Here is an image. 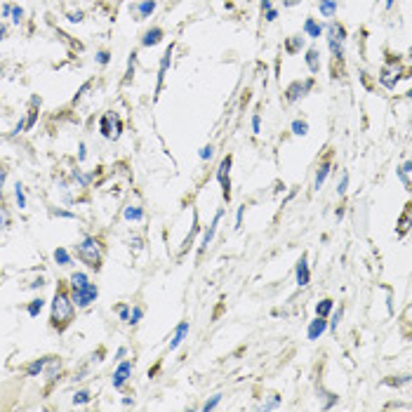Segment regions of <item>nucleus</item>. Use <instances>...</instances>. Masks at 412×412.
I'll use <instances>...</instances> for the list:
<instances>
[{"label":"nucleus","mask_w":412,"mask_h":412,"mask_svg":"<svg viewBox=\"0 0 412 412\" xmlns=\"http://www.w3.org/2000/svg\"><path fill=\"white\" fill-rule=\"evenodd\" d=\"M198 231H201V226H198V214L193 212V229H191V233L186 236V240H184V250L193 245V238H196V233H198Z\"/></svg>","instance_id":"obj_28"},{"label":"nucleus","mask_w":412,"mask_h":412,"mask_svg":"<svg viewBox=\"0 0 412 412\" xmlns=\"http://www.w3.org/2000/svg\"><path fill=\"white\" fill-rule=\"evenodd\" d=\"M75 252L80 257V262L87 264L90 269H99L102 266V245L97 240L95 236H85L83 240L78 243Z\"/></svg>","instance_id":"obj_2"},{"label":"nucleus","mask_w":412,"mask_h":412,"mask_svg":"<svg viewBox=\"0 0 412 412\" xmlns=\"http://www.w3.org/2000/svg\"><path fill=\"white\" fill-rule=\"evenodd\" d=\"M132 370H135V365H132V360H120L118 363V368H116V372H113V389H123L127 384V379L132 377Z\"/></svg>","instance_id":"obj_5"},{"label":"nucleus","mask_w":412,"mask_h":412,"mask_svg":"<svg viewBox=\"0 0 412 412\" xmlns=\"http://www.w3.org/2000/svg\"><path fill=\"white\" fill-rule=\"evenodd\" d=\"M99 127H102V135H104L106 139H111V137H113V127H111V113L102 118V123H99Z\"/></svg>","instance_id":"obj_31"},{"label":"nucleus","mask_w":412,"mask_h":412,"mask_svg":"<svg viewBox=\"0 0 412 412\" xmlns=\"http://www.w3.org/2000/svg\"><path fill=\"white\" fill-rule=\"evenodd\" d=\"M224 217V210H219L217 214H214V219H212V224L205 229V233H203V240H201V247H198V252H205V247L212 243V238H214V233H217V226H219V222H222Z\"/></svg>","instance_id":"obj_7"},{"label":"nucleus","mask_w":412,"mask_h":412,"mask_svg":"<svg viewBox=\"0 0 412 412\" xmlns=\"http://www.w3.org/2000/svg\"><path fill=\"white\" fill-rule=\"evenodd\" d=\"M75 316V304H73V297L69 295L66 285H59L57 292H54V299H52V313H50V323L52 328H57L59 332L69 328V323L73 320Z\"/></svg>","instance_id":"obj_1"},{"label":"nucleus","mask_w":412,"mask_h":412,"mask_svg":"<svg viewBox=\"0 0 412 412\" xmlns=\"http://www.w3.org/2000/svg\"><path fill=\"white\" fill-rule=\"evenodd\" d=\"M304 33H307L309 38H320V33H323V24H318L316 19H311V17H309V19L304 21Z\"/></svg>","instance_id":"obj_18"},{"label":"nucleus","mask_w":412,"mask_h":412,"mask_svg":"<svg viewBox=\"0 0 412 412\" xmlns=\"http://www.w3.org/2000/svg\"><path fill=\"white\" fill-rule=\"evenodd\" d=\"M307 66H309V71L311 73H318L320 71V52H318L316 47H311V50H307Z\"/></svg>","instance_id":"obj_14"},{"label":"nucleus","mask_w":412,"mask_h":412,"mask_svg":"<svg viewBox=\"0 0 412 412\" xmlns=\"http://www.w3.org/2000/svg\"><path fill=\"white\" fill-rule=\"evenodd\" d=\"M95 59L99 66H106V64L111 62V52H108V50H99V52L95 54Z\"/></svg>","instance_id":"obj_34"},{"label":"nucleus","mask_w":412,"mask_h":412,"mask_svg":"<svg viewBox=\"0 0 412 412\" xmlns=\"http://www.w3.org/2000/svg\"><path fill=\"white\" fill-rule=\"evenodd\" d=\"M172 62V47H170L168 52L163 54V59H160V71H158V87H156V92H160V87H163V80H165V73H168V66Z\"/></svg>","instance_id":"obj_16"},{"label":"nucleus","mask_w":412,"mask_h":412,"mask_svg":"<svg viewBox=\"0 0 412 412\" xmlns=\"http://www.w3.org/2000/svg\"><path fill=\"white\" fill-rule=\"evenodd\" d=\"M243 214H245V205L243 207H238V214H236V229L243 226Z\"/></svg>","instance_id":"obj_48"},{"label":"nucleus","mask_w":412,"mask_h":412,"mask_svg":"<svg viewBox=\"0 0 412 412\" xmlns=\"http://www.w3.org/2000/svg\"><path fill=\"white\" fill-rule=\"evenodd\" d=\"M297 2H302V0H283V5H285V7H295Z\"/></svg>","instance_id":"obj_56"},{"label":"nucleus","mask_w":412,"mask_h":412,"mask_svg":"<svg viewBox=\"0 0 412 412\" xmlns=\"http://www.w3.org/2000/svg\"><path fill=\"white\" fill-rule=\"evenodd\" d=\"M198 156H201V158H203V160H210V158H212V156H214V148H212V146H210V144H207V146H203V148H201V151H198Z\"/></svg>","instance_id":"obj_40"},{"label":"nucleus","mask_w":412,"mask_h":412,"mask_svg":"<svg viewBox=\"0 0 412 412\" xmlns=\"http://www.w3.org/2000/svg\"><path fill=\"white\" fill-rule=\"evenodd\" d=\"M408 219H410V210L403 212V217H401V233L408 231Z\"/></svg>","instance_id":"obj_44"},{"label":"nucleus","mask_w":412,"mask_h":412,"mask_svg":"<svg viewBox=\"0 0 412 412\" xmlns=\"http://www.w3.org/2000/svg\"><path fill=\"white\" fill-rule=\"evenodd\" d=\"M292 132H295L297 137H304V135H309V123L307 120H299V118H297V120H292Z\"/></svg>","instance_id":"obj_26"},{"label":"nucleus","mask_w":412,"mask_h":412,"mask_svg":"<svg viewBox=\"0 0 412 412\" xmlns=\"http://www.w3.org/2000/svg\"><path fill=\"white\" fill-rule=\"evenodd\" d=\"M24 130H26V118H21L19 123H17V125H14V130H12V135H21V132H24Z\"/></svg>","instance_id":"obj_46"},{"label":"nucleus","mask_w":412,"mask_h":412,"mask_svg":"<svg viewBox=\"0 0 412 412\" xmlns=\"http://www.w3.org/2000/svg\"><path fill=\"white\" fill-rule=\"evenodd\" d=\"M163 38H165V31H163L160 26H153V29H148V31L141 35V45H144V47H153V45H158Z\"/></svg>","instance_id":"obj_10"},{"label":"nucleus","mask_w":412,"mask_h":412,"mask_svg":"<svg viewBox=\"0 0 412 412\" xmlns=\"http://www.w3.org/2000/svg\"><path fill=\"white\" fill-rule=\"evenodd\" d=\"M325 330H328V320L323 316H316L311 323H309V330H307V335H309V339L311 342H316V339H320L323 335H325Z\"/></svg>","instance_id":"obj_9"},{"label":"nucleus","mask_w":412,"mask_h":412,"mask_svg":"<svg viewBox=\"0 0 412 412\" xmlns=\"http://www.w3.org/2000/svg\"><path fill=\"white\" fill-rule=\"evenodd\" d=\"M123 405H125V408H130V405H135V401H132V398H127V396H125V398H123Z\"/></svg>","instance_id":"obj_59"},{"label":"nucleus","mask_w":412,"mask_h":412,"mask_svg":"<svg viewBox=\"0 0 412 412\" xmlns=\"http://www.w3.org/2000/svg\"><path fill=\"white\" fill-rule=\"evenodd\" d=\"M90 398H92V393L90 391H75V396H73V405H85V403H90Z\"/></svg>","instance_id":"obj_32"},{"label":"nucleus","mask_w":412,"mask_h":412,"mask_svg":"<svg viewBox=\"0 0 412 412\" xmlns=\"http://www.w3.org/2000/svg\"><path fill=\"white\" fill-rule=\"evenodd\" d=\"M259 130H262V120H259V116L254 113L252 116V132L254 135H259Z\"/></svg>","instance_id":"obj_47"},{"label":"nucleus","mask_w":412,"mask_h":412,"mask_svg":"<svg viewBox=\"0 0 412 412\" xmlns=\"http://www.w3.org/2000/svg\"><path fill=\"white\" fill-rule=\"evenodd\" d=\"M278 403H280V396H274V398H271V401H269V403L264 405V410H269V408H275Z\"/></svg>","instance_id":"obj_51"},{"label":"nucleus","mask_w":412,"mask_h":412,"mask_svg":"<svg viewBox=\"0 0 412 412\" xmlns=\"http://www.w3.org/2000/svg\"><path fill=\"white\" fill-rule=\"evenodd\" d=\"M52 217H64V219H73L75 214L69 210H52Z\"/></svg>","instance_id":"obj_42"},{"label":"nucleus","mask_w":412,"mask_h":412,"mask_svg":"<svg viewBox=\"0 0 412 412\" xmlns=\"http://www.w3.org/2000/svg\"><path fill=\"white\" fill-rule=\"evenodd\" d=\"M302 45H304V38H302V35H292V38L287 40V45H285V52L287 54L299 52V50H302Z\"/></svg>","instance_id":"obj_24"},{"label":"nucleus","mask_w":412,"mask_h":412,"mask_svg":"<svg viewBox=\"0 0 412 412\" xmlns=\"http://www.w3.org/2000/svg\"><path fill=\"white\" fill-rule=\"evenodd\" d=\"M87 283H90V278H87V274H83V271H75V274H71V278H69L71 290H80V287H85Z\"/></svg>","instance_id":"obj_20"},{"label":"nucleus","mask_w":412,"mask_h":412,"mask_svg":"<svg viewBox=\"0 0 412 412\" xmlns=\"http://www.w3.org/2000/svg\"><path fill=\"white\" fill-rule=\"evenodd\" d=\"M342 316H344V309L339 307L337 311L332 313V320L328 323V330H335V328H337V325H339V320H342Z\"/></svg>","instance_id":"obj_37"},{"label":"nucleus","mask_w":412,"mask_h":412,"mask_svg":"<svg viewBox=\"0 0 412 412\" xmlns=\"http://www.w3.org/2000/svg\"><path fill=\"white\" fill-rule=\"evenodd\" d=\"M42 285H45V280H42V278H35V280H33L29 287H42Z\"/></svg>","instance_id":"obj_55"},{"label":"nucleus","mask_w":412,"mask_h":412,"mask_svg":"<svg viewBox=\"0 0 412 412\" xmlns=\"http://www.w3.org/2000/svg\"><path fill=\"white\" fill-rule=\"evenodd\" d=\"M231 165H233V158L231 156H226V158H222L219 170H217V181H219V186H222V196H224V201L226 203L231 201V179H229Z\"/></svg>","instance_id":"obj_3"},{"label":"nucleus","mask_w":412,"mask_h":412,"mask_svg":"<svg viewBox=\"0 0 412 412\" xmlns=\"http://www.w3.org/2000/svg\"><path fill=\"white\" fill-rule=\"evenodd\" d=\"M45 363H47V358H38V360H33V363H29L26 365V375L29 377H40L42 370H45Z\"/></svg>","instance_id":"obj_21"},{"label":"nucleus","mask_w":412,"mask_h":412,"mask_svg":"<svg viewBox=\"0 0 412 412\" xmlns=\"http://www.w3.org/2000/svg\"><path fill=\"white\" fill-rule=\"evenodd\" d=\"M7 222H10V219H7V212H5V207L0 205V231L7 226Z\"/></svg>","instance_id":"obj_45"},{"label":"nucleus","mask_w":412,"mask_h":412,"mask_svg":"<svg viewBox=\"0 0 412 412\" xmlns=\"http://www.w3.org/2000/svg\"><path fill=\"white\" fill-rule=\"evenodd\" d=\"M295 275H297V285H299V287H307L309 283H311V271H309L307 254H302V257H299L297 269H295Z\"/></svg>","instance_id":"obj_8"},{"label":"nucleus","mask_w":412,"mask_h":412,"mask_svg":"<svg viewBox=\"0 0 412 412\" xmlns=\"http://www.w3.org/2000/svg\"><path fill=\"white\" fill-rule=\"evenodd\" d=\"M219 401H222V393H214V396H212L210 401H207L205 405H203V410H205V412H207V410H214V408L219 405Z\"/></svg>","instance_id":"obj_38"},{"label":"nucleus","mask_w":412,"mask_h":412,"mask_svg":"<svg viewBox=\"0 0 412 412\" xmlns=\"http://www.w3.org/2000/svg\"><path fill=\"white\" fill-rule=\"evenodd\" d=\"M328 45H330V52H332L335 59H342V57H344V42L330 40V38H328Z\"/></svg>","instance_id":"obj_30"},{"label":"nucleus","mask_w":412,"mask_h":412,"mask_svg":"<svg viewBox=\"0 0 412 412\" xmlns=\"http://www.w3.org/2000/svg\"><path fill=\"white\" fill-rule=\"evenodd\" d=\"M264 19L266 21H275V19H278V10H274V7H271V10H266Z\"/></svg>","instance_id":"obj_50"},{"label":"nucleus","mask_w":412,"mask_h":412,"mask_svg":"<svg viewBox=\"0 0 412 412\" xmlns=\"http://www.w3.org/2000/svg\"><path fill=\"white\" fill-rule=\"evenodd\" d=\"M14 201H17V207H19V210L26 207V193H24V186H21L19 181H17V186H14Z\"/></svg>","instance_id":"obj_27"},{"label":"nucleus","mask_w":412,"mask_h":412,"mask_svg":"<svg viewBox=\"0 0 412 412\" xmlns=\"http://www.w3.org/2000/svg\"><path fill=\"white\" fill-rule=\"evenodd\" d=\"M123 217H125L127 222H141V219H144V210H141L139 205H127L125 212H123Z\"/></svg>","instance_id":"obj_19"},{"label":"nucleus","mask_w":412,"mask_h":412,"mask_svg":"<svg viewBox=\"0 0 412 412\" xmlns=\"http://www.w3.org/2000/svg\"><path fill=\"white\" fill-rule=\"evenodd\" d=\"M12 24H21L24 21V10H21L19 5H12Z\"/></svg>","instance_id":"obj_36"},{"label":"nucleus","mask_w":412,"mask_h":412,"mask_svg":"<svg viewBox=\"0 0 412 412\" xmlns=\"http://www.w3.org/2000/svg\"><path fill=\"white\" fill-rule=\"evenodd\" d=\"M85 156H87V151H85V144H80V146H78V158L85 160Z\"/></svg>","instance_id":"obj_53"},{"label":"nucleus","mask_w":412,"mask_h":412,"mask_svg":"<svg viewBox=\"0 0 412 412\" xmlns=\"http://www.w3.org/2000/svg\"><path fill=\"white\" fill-rule=\"evenodd\" d=\"M135 10H137L139 19H148V17L156 12V0H141Z\"/></svg>","instance_id":"obj_17"},{"label":"nucleus","mask_w":412,"mask_h":412,"mask_svg":"<svg viewBox=\"0 0 412 412\" xmlns=\"http://www.w3.org/2000/svg\"><path fill=\"white\" fill-rule=\"evenodd\" d=\"M5 179H7V170L0 168V196H2V189H5Z\"/></svg>","instance_id":"obj_49"},{"label":"nucleus","mask_w":412,"mask_h":412,"mask_svg":"<svg viewBox=\"0 0 412 412\" xmlns=\"http://www.w3.org/2000/svg\"><path fill=\"white\" fill-rule=\"evenodd\" d=\"M332 309H335V302H332V299H323V302L316 304V316L328 318L330 313H332Z\"/></svg>","instance_id":"obj_22"},{"label":"nucleus","mask_w":412,"mask_h":412,"mask_svg":"<svg viewBox=\"0 0 412 412\" xmlns=\"http://www.w3.org/2000/svg\"><path fill=\"white\" fill-rule=\"evenodd\" d=\"M318 10H320V17L332 19L337 14V0H318Z\"/></svg>","instance_id":"obj_13"},{"label":"nucleus","mask_w":412,"mask_h":412,"mask_svg":"<svg viewBox=\"0 0 412 412\" xmlns=\"http://www.w3.org/2000/svg\"><path fill=\"white\" fill-rule=\"evenodd\" d=\"M141 316H144V309H141V307H132V309H130V320H127V323H132V325H135V323L141 320Z\"/></svg>","instance_id":"obj_33"},{"label":"nucleus","mask_w":412,"mask_h":412,"mask_svg":"<svg viewBox=\"0 0 412 412\" xmlns=\"http://www.w3.org/2000/svg\"><path fill=\"white\" fill-rule=\"evenodd\" d=\"M42 307H45V299L42 297H38V299H33V302H29V307H26V313L31 318H35L38 313L42 311Z\"/></svg>","instance_id":"obj_25"},{"label":"nucleus","mask_w":412,"mask_h":412,"mask_svg":"<svg viewBox=\"0 0 412 412\" xmlns=\"http://www.w3.org/2000/svg\"><path fill=\"white\" fill-rule=\"evenodd\" d=\"M5 33H7V29H5V24H0V40H5Z\"/></svg>","instance_id":"obj_58"},{"label":"nucleus","mask_w":412,"mask_h":412,"mask_svg":"<svg viewBox=\"0 0 412 412\" xmlns=\"http://www.w3.org/2000/svg\"><path fill=\"white\" fill-rule=\"evenodd\" d=\"M271 5H274V0H262V10H271Z\"/></svg>","instance_id":"obj_54"},{"label":"nucleus","mask_w":412,"mask_h":412,"mask_svg":"<svg viewBox=\"0 0 412 412\" xmlns=\"http://www.w3.org/2000/svg\"><path fill=\"white\" fill-rule=\"evenodd\" d=\"M66 17H69L71 24H80V21H83V12H69Z\"/></svg>","instance_id":"obj_43"},{"label":"nucleus","mask_w":412,"mask_h":412,"mask_svg":"<svg viewBox=\"0 0 412 412\" xmlns=\"http://www.w3.org/2000/svg\"><path fill=\"white\" fill-rule=\"evenodd\" d=\"M12 14V5H5V7H2V17H10Z\"/></svg>","instance_id":"obj_57"},{"label":"nucleus","mask_w":412,"mask_h":412,"mask_svg":"<svg viewBox=\"0 0 412 412\" xmlns=\"http://www.w3.org/2000/svg\"><path fill=\"white\" fill-rule=\"evenodd\" d=\"M127 356V346H120V349L116 351V360H123Z\"/></svg>","instance_id":"obj_52"},{"label":"nucleus","mask_w":412,"mask_h":412,"mask_svg":"<svg viewBox=\"0 0 412 412\" xmlns=\"http://www.w3.org/2000/svg\"><path fill=\"white\" fill-rule=\"evenodd\" d=\"M118 316H120V320H130V307H127V304H120V307H118Z\"/></svg>","instance_id":"obj_41"},{"label":"nucleus","mask_w":412,"mask_h":412,"mask_svg":"<svg viewBox=\"0 0 412 412\" xmlns=\"http://www.w3.org/2000/svg\"><path fill=\"white\" fill-rule=\"evenodd\" d=\"M398 174H401V179H403V186L405 189H410V160H405L401 165V170H398Z\"/></svg>","instance_id":"obj_29"},{"label":"nucleus","mask_w":412,"mask_h":412,"mask_svg":"<svg viewBox=\"0 0 412 412\" xmlns=\"http://www.w3.org/2000/svg\"><path fill=\"white\" fill-rule=\"evenodd\" d=\"M311 87H313V78H307L304 83L302 80H295V83L290 85L285 90V97L287 102H297V99H302V97H307L311 92Z\"/></svg>","instance_id":"obj_6"},{"label":"nucleus","mask_w":412,"mask_h":412,"mask_svg":"<svg viewBox=\"0 0 412 412\" xmlns=\"http://www.w3.org/2000/svg\"><path fill=\"white\" fill-rule=\"evenodd\" d=\"M0 75H2V66H0Z\"/></svg>","instance_id":"obj_60"},{"label":"nucleus","mask_w":412,"mask_h":412,"mask_svg":"<svg viewBox=\"0 0 412 412\" xmlns=\"http://www.w3.org/2000/svg\"><path fill=\"white\" fill-rule=\"evenodd\" d=\"M328 38L330 40H337V42H344L346 40V29L337 24V21H330L328 24Z\"/></svg>","instance_id":"obj_12"},{"label":"nucleus","mask_w":412,"mask_h":412,"mask_svg":"<svg viewBox=\"0 0 412 412\" xmlns=\"http://www.w3.org/2000/svg\"><path fill=\"white\" fill-rule=\"evenodd\" d=\"M328 174H330V163L325 160V163H320L318 165V170H316V179H313V189L316 191H320V186L325 184V179H328Z\"/></svg>","instance_id":"obj_15"},{"label":"nucleus","mask_w":412,"mask_h":412,"mask_svg":"<svg viewBox=\"0 0 412 412\" xmlns=\"http://www.w3.org/2000/svg\"><path fill=\"white\" fill-rule=\"evenodd\" d=\"M135 64H137V52L130 54V62H127V75H125V83L132 78V73H135Z\"/></svg>","instance_id":"obj_39"},{"label":"nucleus","mask_w":412,"mask_h":412,"mask_svg":"<svg viewBox=\"0 0 412 412\" xmlns=\"http://www.w3.org/2000/svg\"><path fill=\"white\" fill-rule=\"evenodd\" d=\"M71 297H73V304L78 309H87L97 297H99V287H97L95 283H87V285L80 287V290H71Z\"/></svg>","instance_id":"obj_4"},{"label":"nucleus","mask_w":412,"mask_h":412,"mask_svg":"<svg viewBox=\"0 0 412 412\" xmlns=\"http://www.w3.org/2000/svg\"><path fill=\"white\" fill-rule=\"evenodd\" d=\"M346 189H349V172H342V181L337 184V193L339 196H344Z\"/></svg>","instance_id":"obj_35"},{"label":"nucleus","mask_w":412,"mask_h":412,"mask_svg":"<svg viewBox=\"0 0 412 412\" xmlns=\"http://www.w3.org/2000/svg\"><path fill=\"white\" fill-rule=\"evenodd\" d=\"M54 262H57L59 266H69L73 259H71V254H69L66 247H57V250H54Z\"/></svg>","instance_id":"obj_23"},{"label":"nucleus","mask_w":412,"mask_h":412,"mask_svg":"<svg viewBox=\"0 0 412 412\" xmlns=\"http://www.w3.org/2000/svg\"><path fill=\"white\" fill-rule=\"evenodd\" d=\"M189 337V320H181L179 325H177V330H174V335H172V342H170V351L179 349V344L184 342V339Z\"/></svg>","instance_id":"obj_11"}]
</instances>
